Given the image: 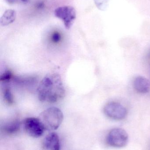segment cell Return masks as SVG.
<instances>
[{
    "label": "cell",
    "mask_w": 150,
    "mask_h": 150,
    "mask_svg": "<svg viewBox=\"0 0 150 150\" xmlns=\"http://www.w3.org/2000/svg\"><path fill=\"white\" fill-rule=\"evenodd\" d=\"M37 94L41 102L54 103L62 99L65 90L60 76L56 74L45 76L38 86Z\"/></svg>",
    "instance_id": "cell-1"
},
{
    "label": "cell",
    "mask_w": 150,
    "mask_h": 150,
    "mask_svg": "<svg viewBox=\"0 0 150 150\" xmlns=\"http://www.w3.org/2000/svg\"><path fill=\"white\" fill-rule=\"evenodd\" d=\"M39 119L46 130H56L63 121V115L60 109L51 107L44 110L40 114Z\"/></svg>",
    "instance_id": "cell-2"
},
{
    "label": "cell",
    "mask_w": 150,
    "mask_h": 150,
    "mask_svg": "<svg viewBox=\"0 0 150 150\" xmlns=\"http://www.w3.org/2000/svg\"><path fill=\"white\" fill-rule=\"evenodd\" d=\"M129 136L126 130L119 128L112 129L107 134L106 142L109 146L115 148H122L127 146Z\"/></svg>",
    "instance_id": "cell-3"
},
{
    "label": "cell",
    "mask_w": 150,
    "mask_h": 150,
    "mask_svg": "<svg viewBox=\"0 0 150 150\" xmlns=\"http://www.w3.org/2000/svg\"><path fill=\"white\" fill-rule=\"evenodd\" d=\"M22 126L25 133L29 136L34 138L40 137L45 130L39 118L30 117L22 122Z\"/></svg>",
    "instance_id": "cell-4"
},
{
    "label": "cell",
    "mask_w": 150,
    "mask_h": 150,
    "mask_svg": "<svg viewBox=\"0 0 150 150\" xmlns=\"http://www.w3.org/2000/svg\"><path fill=\"white\" fill-rule=\"evenodd\" d=\"M55 16L63 22L67 29L71 28L76 17V11L74 7L64 6L58 7L55 10Z\"/></svg>",
    "instance_id": "cell-5"
},
{
    "label": "cell",
    "mask_w": 150,
    "mask_h": 150,
    "mask_svg": "<svg viewBox=\"0 0 150 150\" xmlns=\"http://www.w3.org/2000/svg\"><path fill=\"white\" fill-rule=\"evenodd\" d=\"M104 113L108 118L115 120H121L126 118L127 111L126 108L118 102L107 103L104 107Z\"/></svg>",
    "instance_id": "cell-6"
},
{
    "label": "cell",
    "mask_w": 150,
    "mask_h": 150,
    "mask_svg": "<svg viewBox=\"0 0 150 150\" xmlns=\"http://www.w3.org/2000/svg\"><path fill=\"white\" fill-rule=\"evenodd\" d=\"M42 148L45 150H60V144L58 135L54 132L48 134L43 139Z\"/></svg>",
    "instance_id": "cell-7"
},
{
    "label": "cell",
    "mask_w": 150,
    "mask_h": 150,
    "mask_svg": "<svg viewBox=\"0 0 150 150\" xmlns=\"http://www.w3.org/2000/svg\"><path fill=\"white\" fill-rule=\"evenodd\" d=\"M22 122L18 119H13L6 122L1 126V131L4 134L11 135L16 134L20 130Z\"/></svg>",
    "instance_id": "cell-8"
},
{
    "label": "cell",
    "mask_w": 150,
    "mask_h": 150,
    "mask_svg": "<svg viewBox=\"0 0 150 150\" xmlns=\"http://www.w3.org/2000/svg\"><path fill=\"white\" fill-rule=\"evenodd\" d=\"M134 86L137 92L141 93H147L149 91V81L144 77L138 76L134 80Z\"/></svg>",
    "instance_id": "cell-9"
},
{
    "label": "cell",
    "mask_w": 150,
    "mask_h": 150,
    "mask_svg": "<svg viewBox=\"0 0 150 150\" xmlns=\"http://www.w3.org/2000/svg\"><path fill=\"white\" fill-rule=\"evenodd\" d=\"M16 12L14 10L8 9L4 11L0 19L1 26H6L12 23L16 20Z\"/></svg>",
    "instance_id": "cell-10"
},
{
    "label": "cell",
    "mask_w": 150,
    "mask_h": 150,
    "mask_svg": "<svg viewBox=\"0 0 150 150\" xmlns=\"http://www.w3.org/2000/svg\"><path fill=\"white\" fill-rule=\"evenodd\" d=\"M4 99L6 103L9 105H11L14 103V98L10 88L8 85L4 86L2 89Z\"/></svg>",
    "instance_id": "cell-11"
},
{
    "label": "cell",
    "mask_w": 150,
    "mask_h": 150,
    "mask_svg": "<svg viewBox=\"0 0 150 150\" xmlns=\"http://www.w3.org/2000/svg\"><path fill=\"white\" fill-rule=\"evenodd\" d=\"M13 78V74L11 71L6 70L1 76L0 80L3 83H8Z\"/></svg>",
    "instance_id": "cell-12"
},
{
    "label": "cell",
    "mask_w": 150,
    "mask_h": 150,
    "mask_svg": "<svg viewBox=\"0 0 150 150\" xmlns=\"http://www.w3.org/2000/svg\"><path fill=\"white\" fill-rule=\"evenodd\" d=\"M96 6L100 10H105L107 8L108 0H94Z\"/></svg>",
    "instance_id": "cell-13"
},
{
    "label": "cell",
    "mask_w": 150,
    "mask_h": 150,
    "mask_svg": "<svg viewBox=\"0 0 150 150\" xmlns=\"http://www.w3.org/2000/svg\"><path fill=\"white\" fill-rule=\"evenodd\" d=\"M61 40V36L58 32H55L52 34L51 36V40L53 43L57 44L60 42Z\"/></svg>",
    "instance_id": "cell-14"
},
{
    "label": "cell",
    "mask_w": 150,
    "mask_h": 150,
    "mask_svg": "<svg viewBox=\"0 0 150 150\" xmlns=\"http://www.w3.org/2000/svg\"><path fill=\"white\" fill-rule=\"evenodd\" d=\"M5 1L6 2L11 4H26L30 1V0H5Z\"/></svg>",
    "instance_id": "cell-15"
}]
</instances>
